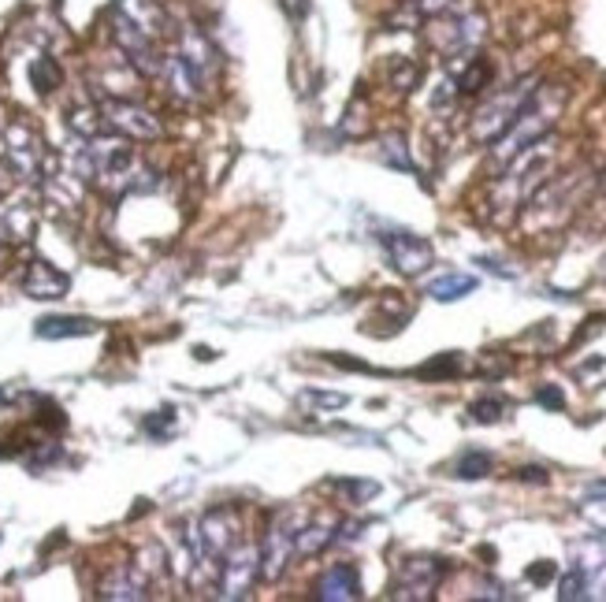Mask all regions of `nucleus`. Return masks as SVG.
<instances>
[{
    "instance_id": "1",
    "label": "nucleus",
    "mask_w": 606,
    "mask_h": 602,
    "mask_svg": "<svg viewBox=\"0 0 606 602\" xmlns=\"http://www.w3.org/2000/svg\"><path fill=\"white\" fill-rule=\"evenodd\" d=\"M168 12L157 0H116L112 4V38L142 75H160L164 67V41L172 34Z\"/></svg>"
},
{
    "instance_id": "2",
    "label": "nucleus",
    "mask_w": 606,
    "mask_h": 602,
    "mask_svg": "<svg viewBox=\"0 0 606 602\" xmlns=\"http://www.w3.org/2000/svg\"><path fill=\"white\" fill-rule=\"evenodd\" d=\"M566 105V90H554V86H536V93L525 101L521 116L510 123V131L495 142V160L510 164L517 153H525L528 145H536L540 138L551 134V127L558 123V112Z\"/></svg>"
},
{
    "instance_id": "3",
    "label": "nucleus",
    "mask_w": 606,
    "mask_h": 602,
    "mask_svg": "<svg viewBox=\"0 0 606 602\" xmlns=\"http://www.w3.org/2000/svg\"><path fill=\"white\" fill-rule=\"evenodd\" d=\"M536 86H540V79H536V75H528V79L506 86V90H499L491 101H484V105L476 108V116H473V138L476 142L480 145L499 142L502 134L510 131V123L521 116V108H525V101L536 93Z\"/></svg>"
},
{
    "instance_id": "4",
    "label": "nucleus",
    "mask_w": 606,
    "mask_h": 602,
    "mask_svg": "<svg viewBox=\"0 0 606 602\" xmlns=\"http://www.w3.org/2000/svg\"><path fill=\"white\" fill-rule=\"evenodd\" d=\"M0 157L8 164L15 179H27V183H38L49 175V153H45V142L41 134L30 127V123H8L4 134H0Z\"/></svg>"
},
{
    "instance_id": "5",
    "label": "nucleus",
    "mask_w": 606,
    "mask_h": 602,
    "mask_svg": "<svg viewBox=\"0 0 606 602\" xmlns=\"http://www.w3.org/2000/svg\"><path fill=\"white\" fill-rule=\"evenodd\" d=\"M179 60H183V67L190 71V79L198 82V90H212V82L220 79V67H224V60H220V53H216V45H212L205 34H201L198 27H183V34H179V45L172 49Z\"/></svg>"
},
{
    "instance_id": "6",
    "label": "nucleus",
    "mask_w": 606,
    "mask_h": 602,
    "mask_svg": "<svg viewBox=\"0 0 606 602\" xmlns=\"http://www.w3.org/2000/svg\"><path fill=\"white\" fill-rule=\"evenodd\" d=\"M101 119H105L108 131L123 134L131 142H153L164 134V127L157 123V116L149 108L134 105V101H123V97H108L101 101Z\"/></svg>"
},
{
    "instance_id": "7",
    "label": "nucleus",
    "mask_w": 606,
    "mask_h": 602,
    "mask_svg": "<svg viewBox=\"0 0 606 602\" xmlns=\"http://www.w3.org/2000/svg\"><path fill=\"white\" fill-rule=\"evenodd\" d=\"M261 576V550L246 543V547H235L220 565V599H246Z\"/></svg>"
},
{
    "instance_id": "8",
    "label": "nucleus",
    "mask_w": 606,
    "mask_h": 602,
    "mask_svg": "<svg viewBox=\"0 0 606 602\" xmlns=\"http://www.w3.org/2000/svg\"><path fill=\"white\" fill-rule=\"evenodd\" d=\"M443 573L447 562L439 558H406L395 573V599H432Z\"/></svg>"
},
{
    "instance_id": "9",
    "label": "nucleus",
    "mask_w": 606,
    "mask_h": 602,
    "mask_svg": "<svg viewBox=\"0 0 606 602\" xmlns=\"http://www.w3.org/2000/svg\"><path fill=\"white\" fill-rule=\"evenodd\" d=\"M383 249H387V257L395 264L402 275H421L424 268H432L435 264V249L428 238L413 235V231H387L380 235Z\"/></svg>"
},
{
    "instance_id": "10",
    "label": "nucleus",
    "mask_w": 606,
    "mask_h": 602,
    "mask_svg": "<svg viewBox=\"0 0 606 602\" xmlns=\"http://www.w3.org/2000/svg\"><path fill=\"white\" fill-rule=\"evenodd\" d=\"M194 528H198L201 543H205L220 562H224L227 554L238 547V517H235V510H227V506L209 510L198 524H194Z\"/></svg>"
},
{
    "instance_id": "11",
    "label": "nucleus",
    "mask_w": 606,
    "mask_h": 602,
    "mask_svg": "<svg viewBox=\"0 0 606 602\" xmlns=\"http://www.w3.org/2000/svg\"><path fill=\"white\" fill-rule=\"evenodd\" d=\"M23 290H27L30 298L53 301V298H64L67 290H71V279H67V272H60L56 264L30 261L27 275H23Z\"/></svg>"
},
{
    "instance_id": "12",
    "label": "nucleus",
    "mask_w": 606,
    "mask_h": 602,
    "mask_svg": "<svg viewBox=\"0 0 606 602\" xmlns=\"http://www.w3.org/2000/svg\"><path fill=\"white\" fill-rule=\"evenodd\" d=\"M290 547H294V532L283 528V521L268 528L264 536V547H261V573L264 580H279L283 569H287V558H290Z\"/></svg>"
},
{
    "instance_id": "13",
    "label": "nucleus",
    "mask_w": 606,
    "mask_h": 602,
    "mask_svg": "<svg viewBox=\"0 0 606 602\" xmlns=\"http://www.w3.org/2000/svg\"><path fill=\"white\" fill-rule=\"evenodd\" d=\"M317 599L328 602L361 599V576H357L354 565H331L328 573L317 580Z\"/></svg>"
},
{
    "instance_id": "14",
    "label": "nucleus",
    "mask_w": 606,
    "mask_h": 602,
    "mask_svg": "<svg viewBox=\"0 0 606 602\" xmlns=\"http://www.w3.org/2000/svg\"><path fill=\"white\" fill-rule=\"evenodd\" d=\"M97 324L86 316H41L34 335L38 339H79V335H93Z\"/></svg>"
},
{
    "instance_id": "15",
    "label": "nucleus",
    "mask_w": 606,
    "mask_h": 602,
    "mask_svg": "<svg viewBox=\"0 0 606 602\" xmlns=\"http://www.w3.org/2000/svg\"><path fill=\"white\" fill-rule=\"evenodd\" d=\"M149 584H145V576L138 573V565L131 569H116V573L108 576L105 584H101V595L105 599H145L149 595Z\"/></svg>"
},
{
    "instance_id": "16",
    "label": "nucleus",
    "mask_w": 606,
    "mask_h": 602,
    "mask_svg": "<svg viewBox=\"0 0 606 602\" xmlns=\"http://www.w3.org/2000/svg\"><path fill=\"white\" fill-rule=\"evenodd\" d=\"M473 290H476V275L447 272V275H439V279H432L424 294L435 301H458V298H465V294H473Z\"/></svg>"
},
{
    "instance_id": "17",
    "label": "nucleus",
    "mask_w": 606,
    "mask_h": 602,
    "mask_svg": "<svg viewBox=\"0 0 606 602\" xmlns=\"http://www.w3.org/2000/svg\"><path fill=\"white\" fill-rule=\"evenodd\" d=\"M30 82H34V90L45 97V93L60 90V82H64V71L56 64L53 56H38L34 64H30Z\"/></svg>"
},
{
    "instance_id": "18",
    "label": "nucleus",
    "mask_w": 606,
    "mask_h": 602,
    "mask_svg": "<svg viewBox=\"0 0 606 602\" xmlns=\"http://www.w3.org/2000/svg\"><path fill=\"white\" fill-rule=\"evenodd\" d=\"M491 82V64L484 56H469L462 67V75H458V93H480L484 86Z\"/></svg>"
},
{
    "instance_id": "19",
    "label": "nucleus",
    "mask_w": 606,
    "mask_h": 602,
    "mask_svg": "<svg viewBox=\"0 0 606 602\" xmlns=\"http://www.w3.org/2000/svg\"><path fill=\"white\" fill-rule=\"evenodd\" d=\"M331 539H335V532H331L328 521L309 524L305 532H294V550H298V554H317V550L328 547Z\"/></svg>"
},
{
    "instance_id": "20",
    "label": "nucleus",
    "mask_w": 606,
    "mask_h": 602,
    "mask_svg": "<svg viewBox=\"0 0 606 602\" xmlns=\"http://www.w3.org/2000/svg\"><path fill=\"white\" fill-rule=\"evenodd\" d=\"M491 472V454L488 450H465L458 465H454V476L458 480H480V476H488Z\"/></svg>"
},
{
    "instance_id": "21",
    "label": "nucleus",
    "mask_w": 606,
    "mask_h": 602,
    "mask_svg": "<svg viewBox=\"0 0 606 602\" xmlns=\"http://www.w3.org/2000/svg\"><path fill=\"white\" fill-rule=\"evenodd\" d=\"M562 599H584L588 595V576H584V569H569L566 576H562V591H558Z\"/></svg>"
},
{
    "instance_id": "22",
    "label": "nucleus",
    "mask_w": 606,
    "mask_h": 602,
    "mask_svg": "<svg viewBox=\"0 0 606 602\" xmlns=\"http://www.w3.org/2000/svg\"><path fill=\"white\" fill-rule=\"evenodd\" d=\"M469 413H473L476 424H495L502 417V402L499 398H480V402H473Z\"/></svg>"
},
{
    "instance_id": "23",
    "label": "nucleus",
    "mask_w": 606,
    "mask_h": 602,
    "mask_svg": "<svg viewBox=\"0 0 606 602\" xmlns=\"http://www.w3.org/2000/svg\"><path fill=\"white\" fill-rule=\"evenodd\" d=\"M383 160H391L395 168L409 171V157H406V145H402V134H391V138H383Z\"/></svg>"
},
{
    "instance_id": "24",
    "label": "nucleus",
    "mask_w": 606,
    "mask_h": 602,
    "mask_svg": "<svg viewBox=\"0 0 606 602\" xmlns=\"http://www.w3.org/2000/svg\"><path fill=\"white\" fill-rule=\"evenodd\" d=\"M302 402H305V406H309V402H313V406H317V409H343V406H346V394L305 391V394H302Z\"/></svg>"
},
{
    "instance_id": "25",
    "label": "nucleus",
    "mask_w": 606,
    "mask_h": 602,
    "mask_svg": "<svg viewBox=\"0 0 606 602\" xmlns=\"http://www.w3.org/2000/svg\"><path fill=\"white\" fill-rule=\"evenodd\" d=\"M335 487H339V491H350L354 502H365V498L380 495V484H372V480H365V484H357V480H335Z\"/></svg>"
},
{
    "instance_id": "26",
    "label": "nucleus",
    "mask_w": 606,
    "mask_h": 602,
    "mask_svg": "<svg viewBox=\"0 0 606 602\" xmlns=\"http://www.w3.org/2000/svg\"><path fill=\"white\" fill-rule=\"evenodd\" d=\"M458 372V354H443L439 361H428L421 368V376H454Z\"/></svg>"
},
{
    "instance_id": "27",
    "label": "nucleus",
    "mask_w": 606,
    "mask_h": 602,
    "mask_svg": "<svg viewBox=\"0 0 606 602\" xmlns=\"http://www.w3.org/2000/svg\"><path fill=\"white\" fill-rule=\"evenodd\" d=\"M172 428H175V413H172V409H164L160 417H145V432L157 435V439H160V435H168Z\"/></svg>"
},
{
    "instance_id": "28",
    "label": "nucleus",
    "mask_w": 606,
    "mask_h": 602,
    "mask_svg": "<svg viewBox=\"0 0 606 602\" xmlns=\"http://www.w3.org/2000/svg\"><path fill=\"white\" fill-rule=\"evenodd\" d=\"M536 398H540L543 406H551V409H562V406H566V394L558 391V387H543V391L536 394Z\"/></svg>"
},
{
    "instance_id": "29",
    "label": "nucleus",
    "mask_w": 606,
    "mask_h": 602,
    "mask_svg": "<svg viewBox=\"0 0 606 602\" xmlns=\"http://www.w3.org/2000/svg\"><path fill=\"white\" fill-rule=\"evenodd\" d=\"M279 4H283V12H287L290 19H294V23L309 15V0H279Z\"/></svg>"
},
{
    "instance_id": "30",
    "label": "nucleus",
    "mask_w": 606,
    "mask_h": 602,
    "mask_svg": "<svg viewBox=\"0 0 606 602\" xmlns=\"http://www.w3.org/2000/svg\"><path fill=\"white\" fill-rule=\"evenodd\" d=\"M551 576H554L551 562H540V565H532V569H528V580H536V584H547Z\"/></svg>"
},
{
    "instance_id": "31",
    "label": "nucleus",
    "mask_w": 606,
    "mask_h": 602,
    "mask_svg": "<svg viewBox=\"0 0 606 602\" xmlns=\"http://www.w3.org/2000/svg\"><path fill=\"white\" fill-rule=\"evenodd\" d=\"M521 480H536V484H547V472H543L540 465H528V469H521Z\"/></svg>"
},
{
    "instance_id": "32",
    "label": "nucleus",
    "mask_w": 606,
    "mask_h": 602,
    "mask_svg": "<svg viewBox=\"0 0 606 602\" xmlns=\"http://www.w3.org/2000/svg\"><path fill=\"white\" fill-rule=\"evenodd\" d=\"M0 402H4V391H0Z\"/></svg>"
}]
</instances>
